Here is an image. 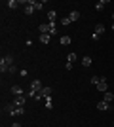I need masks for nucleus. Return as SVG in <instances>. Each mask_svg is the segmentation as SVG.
Wrapping results in <instances>:
<instances>
[{
    "mask_svg": "<svg viewBox=\"0 0 114 127\" xmlns=\"http://www.w3.org/2000/svg\"><path fill=\"white\" fill-rule=\"evenodd\" d=\"M51 93H53V89L48 87V85H44L42 89L38 91V99H48V97H51Z\"/></svg>",
    "mask_w": 114,
    "mask_h": 127,
    "instance_id": "nucleus-1",
    "label": "nucleus"
},
{
    "mask_svg": "<svg viewBox=\"0 0 114 127\" xmlns=\"http://www.w3.org/2000/svg\"><path fill=\"white\" fill-rule=\"evenodd\" d=\"M95 87H97V91H101V93H107V91H109V82H107V78H101Z\"/></svg>",
    "mask_w": 114,
    "mask_h": 127,
    "instance_id": "nucleus-2",
    "label": "nucleus"
},
{
    "mask_svg": "<svg viewBox=\"0 0 114 127\" xmlns=\"http://www.w3.org/2000/svg\"><path fill=\"white\" fill-rule=\"evenodd\" d=\"M13 104L15 106H25V102H27V97H23V95H17V97H13Z\"/></svg>",
    "mask_w": 114,
    "mask_h": 127,
    "instance_id": "nucleus-3",
    "label": "nucleus"
},
{
    "mask_svg": "<svg viewBox=\"0 0 114 127\" xmlns=\"http://www.w3.org/2000/svg\"><path fill=\"white\" fill-rule=\"evenodd\" d=\"M38 31H40V34H49V31H51V25H49V23H42V25L38 27Z\"/></svg>",
    "mask_w": 114,
    "mask_h": 127,
    "instance_id": "nucleus-4",
    "label": "nucleus"
},
{
    "mask_svg": "<svg viewBox=\"0 0 114 127\" xmlns=\"http://www.w3.org/2000/svg\"><path fill=\"white\" fill-rule=\"evenodd\" d=\"M42 87H44V85H42V82H40V80H33V82H31V89L36 91V93L42 89Z\"/></svg>",
    "mask_w": 114,
    "mask_h": 127,
    "instance_id": "nucleus-5",
    "label": "nucleus"
},
{
    "mask_svg": "<svg viewBox=\"0 0 114 127\" xmlns=\"http://www.w3.org/2000/svg\"><path fill=\"white\" fill-rule=\"evenodd\" d=\"M109 108H110V102H107V101H99L97 102V110L105 112V110H109Z\"/></svg>",
    "mask_w": 114,
    "mask_h": 127,
    "instance_id": "nucleus-6",
    "label": "nucleus"
},
{
    "mask_svg": "<svg viewBox=\"0 0 114 127\" xmlns=\"http://www.w3.org/2000/svg\"><path fill=\"white\" fill-rule=\"evenodd\" d=\"M15 108H17V106L13 104V102H10V104H6V106H4V110L8 112L10 116H15Z\"/></svg>",
    "mask_w": 114,
    "mask_h": 127,
    "instance_id": "nucleus-7",
    "label": "nucleus"
},
{
    "mask_svg": "<svg viewBox=\"0 0 114 127\" xmlns=\"http://www.w3.org/2000/svg\"><path fill=\"white\" fill-rule=\"evenodd\" d=\"M93 34H99V36H101V34H105V25H103V23H97V25H95Z\"/></svg>",
    "mask_w": 114,
    "mask_h": 127,
    "instance_id": "nucleus-8",
    "label": "nucleus"
},
{
    "mask_svg": "<svg viewBox=\"0 0 114 127\" xmlns=\"http://www.w3.org/2000/svg\"><path fill=\"white\" fill-rule=\"evenodd\" d=\"M11 95H23V87L21 85H11Z\"/></svg>",
    "mask_w": 114,
    "mask_h": 127,
    "instance_id": "nucleus-9",
    "label": "nucleus"
},
{
    "mask_svg": "<svg viewBox=\"0 0 114 127\" xmlns=\"http://www.w3.org/2000/svg\"><path fill=\"white\" fill-rule=\"evenodd\" d=\"M19 4H23V2H17V0H8V2H6V6H8V8H11V10L19 8Z\"/></svg>",
    "mask_w": 114,
    "mask_h": 127,
    "instance_id": "nucleus-10",
    "label": "nucleus"
},
{
    "mask_svg": "<svg viewBox=\"0 0 114 127\" xmlns=\"http://www.w3.org/2000/svg\"><path fill=\"white\" fill-rule=\"evenodd\" d=\"M82 66H84V68H87V66H91V57H89V55H86V57H82Z\"/></svg>",
    "mask_w": 114,
    "mask_h": 127,
    "instance_id": "nucleus-11",
    "label": "nucleus"
},
{
    "mask_svg": "<svg viewBox=\"0 0 114 127\" xmlns=\"http://www.w3.org/2000/svg\"><path fill=\"white\" fill-rule=\"evenodd\" d=\"M69 19H71V21H78V19H80V11L72 10L71 13H69Z\"/></svg>",
    "mask_w": 114,
    "mask_h": 127,
    "instance_id": "nucleus-12",
    "label": "nucleus"
},
{
    "mask_svg": "<svg viewBox=\"0 0 114 127\" xmlns=\"http://www.w3.org/2000/svg\"><path fill=\"white\" fill-rule=\"evenodd\" d=\"M59 42H61V46H69V44L72 42V38L65 34V36H61V38H59Z\"/></svg>",
    "mask_w": 114,
    "mask_h": 127,
    "instance_id": "nucleus-13",
    "label": "nucleus"
},
{
    "mask_svg": "<svg viewBox=\"0 0 114 127\" xmlns=\"http://www.w3.org/2000/svg\"><path fill=\"white\" fill-rule=\"evenodd\" d=\"M55 19H57V11H55V10H49V11H48V21L53 23Z\"/></svg>",
    "mask_w": 114,
    "mask_h": 127,
    "instance_id": "nucleus-14",
    "label": "nucleus"
},
{
    "mask_svg": "<svg viewBox=\"0 0 114 127\" xmlns=\"http://www.w3.org/2000/svg\"><path fill=\"white\" fill-rule=\"evenodd\" d=\"M38 38H40V42H42V44H46V46H48V44H49V40H51V36H49V34H40Z\"/></svg>",
    "mask_w": 114,
    "mask_h": 127,
    "instance_id": "nucleus-15",
    "label": "nucleus"
},
{
    "mask_svg": "<svg viewBox=\"0 0 114 127\" xmlns=\"http://www.w3.org/2000/svg\"><path fill=\"white\" fill-rule=\"evenodd\" d=\"M76 59H78V55H76L74 51H71V53H69V57H67V63H72V64H74Z\"/></svg>",
    "mask_w": 114,
    "mask_h": 127,
    "instance_id": "nucleus-16",
    "label": "nucleus"
},
{
    "mask_svg": "<svg viewBox=\"0 0 114 127\" xmlns=\"http://www.w3.org/2000/svg\"><path fill=\"white\" fill-rule=\"evenodd\" d=\"M2 61H4L8 66H11V64H13V57H11V55H4V57H2Z\"/></svg>",
    "mask_w": 114,
    "mask_h": 127,
    "instance_id": "nucleus-17",
    "label": "nucleus"
},
{
    "mask_svg": "<svg viewBox=\"0 0 114 127\" xmlns=\"http://www.w3.org/2000/svg\"><path fill=\"white\" fill-rule=\"evenodd\" d=\"M103 101H107V102L114 101V95L110 93V91H107V93H103Z\"/></svg>",
    "mask_w": 114,
    "mask_h": 127,
    "instance_id": "nucleus-18",
    "label": "nucleus"
},
{
    "mask_svg": "<svg viewBox=\"0 0 114 127\" xmlns=\"http://www.w3.org/2000/svg\"><path fill=\"white\" fill-rule=\"evenodd\" d=\"M0 72H2V74H6V72H10V66H8V64L4 63V61H0Z\"/></svg>",
    "mask_w": 114,
    "mask_h": 127,
    "instance_id": "nucleus-19",
    "label": "nucleus"
},
{
    "mask_svg": "<svg viewBox=\"0 0 114 127\" xmlns=\"http://www.w3.org/2000/svg\"><path fill=\"white\" fill-rule=\"evenodd\" d=\"M107 2H109V0H99L97 4H95V10H97V11H101V10L105 8V4H107Z\"/></svg>",
    "mask_w": 114,
    "mask_h": 127,
    "instance_id": "nucleus-20",
    "label": "nucleus"
},
{
    "mask_svg": "<svg viewBox=\"0 0 114 127\" xmlns=\"http://www.w3.org/2000/svg\"><path fill=\"white\" fill-rule=\"evenodd\" d=\"M23 11H25V15H31V13H33V11H34V6H33V4L25 6V8H23Z\"/></svg>",
    "mask_w": 114,
    "mask_h": 127,
    "instance_id": "nucleus-21",
    "label": "nucleus"
},
{
    "mask_svg": "<svg viewBox=\"0 0 114 127\" xmlns=\"http://www.w3.org/2000/svg\"><path fill=\"white\" fill-rule=\"evenodd\" d=\"M29 4H33V6H34V10H42V8H44V2H34V0H31Z\"/></svg>",
    "mask_w": 114,
    "mask_h": 127,
    "instance_id": "nucleus-22",
    "label": "nucleus"
},
{
    "mask_svg": "<svg viewBox=\"0 0 114 127\" xmlns=\"http://www.w3.org/2000/svg\"><path fill=\"white\" fill-rule=\"evenodd\" d=\"M25 114V106H17L15 108V116H23Z\"/></svg>",
    "mask_w": 114,
    "mask_h": 127,
    "instance_id": "nucleus-23",
    "label": "nucleus"
},
{
    "mask_svg": "<svg viewBox=\"0 0 114 127\" xmlns=\"http://www.w3.org/2000/svg\"><path fill=\"white\" fill-rule=\"evenodd\" d=\"M46 108H48V110H51V108H53V102H51V97H48V99H46Z\"/></svg>",
    "mask_w": 114,
    "mask_h": 127,
    "instance_id": "nucleus-24",
    "label": "nucleus"
},
{
    "mask_svg": "<svg viewBox=\"0 0 114 127\" xmlns=\"http://www.w3.org/2000/svg\"><path fill=\"white\" fill-rule=\"evenodd\" d=\"M71 19H69V17H63V19H61V25H63V27H69V25H71Z\"/></svg>",
    "mask_w": 114,
    "mask_h": 127,
    "instance_id": "nucleus-25",
    "label": "nucleus"
},
{
    "mask_svg": "<svg viewBox=\"0 0 114 127\" xmlns=\"http://www.w3.org/2000/svg\"><path fill=\"white\" fill-rule=\"evenodd\" d=\"M99 80H101L99 76H91V84H93V85H97V84H99Z\"/></svg>",
    "mask_w": 114,
    "mask_h": 127,
    "instance_id": "nucleus-26",
    "label": "nucleus"
},
{
    "mask_svg": "<svg viewBox=\"0 0 114 127\" xmlns=\"http://www.w3.org/2000/svg\"><path fill=\"white\" fill-rule=\"evenodd\" d=\"M13 72H17V66H15V64H11V66H10V74H13Z\"/></svg>",
    "mask_w": 114,
    "mask_h": 127,
    "instance_id": "nucleus-27",
    "label": "nucleus"
},
{
    "mask_svg": "<svg viewBox=\"0 0 114 127\" xmlns=\"http://www.w3.org/2000/svg\"><path fill=\"white\" fill-rule=\"evenodd\" d=\"M72 66H74L72 63H67V64H65V68H67V70H72Z\"/></svg>",
    "mask_w": 114,
    "mask_h": 127,
    "instance_id": "nucleus-28",
    "label": "nucleus"
},
{
    "mask_svg": "<svg viewBox=\"0 0 114 127\" xmlns=\"http://www.w3.org/2000/svg\"><path fill=\"white\" fill-rule=\"evenodd\" d=\"M11 127H21V123H13V125H11Z\"/></svg>",
    "mask_w": 114,
    "mask_h": 127,
    "instance_id": "nucleus-29",
    "label": "nucleus"
},
{
    "mask_svg": "<svg viewBox=\"0 0 114 127\" xmlns=\"http://www.w3.org/2000/svg\"><path fill=\"white\" fill-rule=\"evenodd\" d=\"M112 21H114V13H112Z\"/></svg>",
    "mask_w": 114,
    "mask_h": 127,
    "instance_id": "nucleus-30",
    "label": "nucleus"
},
{
    "mask_svg": "<svg viewBox=\"0 0 114 127\" xmlns=\"http://www.w3.org/2000/svg\"><path fill=\"white\" fill-rule=\"evenodd\" d=\"M112 31H114V23H112Z\"/></svg>",
    "mask_w": 114,
    "mask_h": 127,
    "instance_id": "nucleus-31",
    "label": "nucleus"
}]
</instances>
